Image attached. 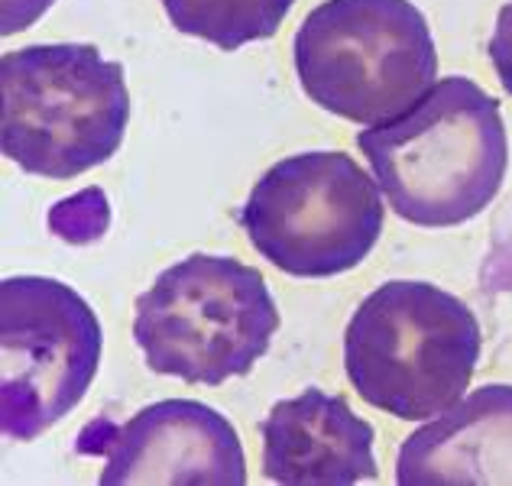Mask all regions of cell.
Here are the masks:
<instances>
[{
  "mask_svg": "<svg viewBox=\"0 0 512 486\" xmlns=\"http://www.w3.org/2000/svg\"><path fill=\"white\" fill-rule=\"evenodd\" d=\"M373 179L402 221L454 227L500 195L509 140L500 101L477 81H435L406 114L357 133Z\"/></svg>",
  "mask_w": 512,
  "mask_h": 486,
  "instance_id": "6da1fadb",
  "label": "cell"
},
{
  "mask_svg": "<svg viewBox=\"0 0 512 486\" xmlns=\"http://www.w3.org/2000/svg\"><path fill=\"white\" fill-rule=\"evenodd\" d=\"M477 360V315L431 282H383L357 305L344 331L350 386L402 422H425L461 402Z\"/></svg>",
  "mask_w": 512,
  "mask_h": 486,
  "instance_id": "7a4b0ae2",
  "label": "cell"
},
{
  "mask_svg": "<svg viewBox=\"0 0 512 486\" xmlns=\"http://www.w3.org/2000/svg\"><path fill=\"white\" fill-rule=\"evenodd\" d=\"M0 150L23 172L75 179L124 143L130 94L124 65L88 43H43L0 59Z\"/></svg>",
  "mask_w": 512,
  "mask_h": 486,
  "instance_id": "3957f363",
  "label": "cell"
},
{
  "mask_svg": "<svg viewBox=\"0 0 512 486\" xmlns=\"http://www.w3.org/2000/svg\"><path fill=\"white\" fill-rule=\"evenodd\" d=\"M302 91L350 124H386L438 78L425 13L412 0H325L292 43Z\"/></svg>",
  "mask_w": 512,
  "mask_h": 486,
  "instance_id": "277c9868",
  "label": "cell"
},
{
  "mask_svg": "<svg viewBox=\"0 0 512 486\" xmlns=\"http://www.w3.org/2000/svg\"><path fill=\"white\" fill-rule=\"evenodd\" d=\"M276 331L279 312L260 269L208 253L159 273L133 318L146 367L201 386L247 376Z\"/></svg>",
  "mask_w": 512,
  "mask_h": 486,
  "instance_id": "5b68a950",
  "label": "cell"
},
{
  "mask_svg": "<svg viewBox=\"0 0 512 486\" xmlns=\"http://www.w3.org/2000/svg\"><path fill=\"white\" fill-rule=\"evenodd\" d=\"M380 182L347 153H299L253 185L240 224L269 263L299 279L360 266L383 234Z\"/></svg>",
  "mask_w": 512,
  "mask_h": 486,
  "instance_id": "8992f818",
  "label": "cell"
},
{
  "mask_svg": "<svg viewBox=\"0 0 512 486\" xmlns=\"http://www.w3.org/2000/svg\"><path fill=\"white\" fill-rule=\"evenodd\" d=\"M101 363V324L49 276L0 282V431L33 441L85 399Z\"/></svg>",
  "mask_w": 512,
  "mask_h": 486,
  "instance_id": "52a82bcc",
  "label": "cell"
},
{
  "mask_svg": "<svg viewBox=\"0 0 512 486\" xmlns=\"http://www.w3.org/2000/svg\"><path fill=\"white\" fill-rule=\"evenodd\" d=\"M78 451L104 454V486H244L247 457L234 425L205 402L166 399L124 425L82 431Z\"/></svg>",
  "mask_w": 512,
  "mask_h": 486,
  "instance_id": "ba28073f",
  "label": "cell"
},
{
  "mask_svg": "<svg viewBox=\"0 0 512 486\" xmlns=\"http://www.w3.org/2000/svg\"><path fill=\"white\" fill-rule=\"evenodd\" d=\"M263 477L286 486H350L376 480L373 425L347 399L305 389L263 422Z\"/></svg>",
  "mask_w": 512,
  "mask_h": 486,
  "instance_id": "9c48e42d",
  "label": "cell"
},
{
  "mask_svg": "<svg viewBox=\"0 0 512 486\" xmlns=\"http://www.w3.org/2000/svg\"><path fill=\"white\" fill-rule=\"evenodd\" d=\"M399 486H512V386H480L399 448Z\"/></svg>",
  "mask_w": 512,
  "mask_h": 486,
  "instance_id": "30bf717a",
  "label": "cell"
},
{
  "mask_svg": "<svg viewBox=\"0 0 512 486\" xmlns=\"http://www.w3.org/2000/svg\"><path fill=\"white\" fill-rule=\"evenodd\" d=\"M295 0H163L169 23L185 36L234 52L276 36Z\"/></svg>",
  "mask_w": 512,
  "mask_h": 486,
  "instance_id": "8fae6325",
  "label": "cell"
},
{
  "mask_svg": "<svg viewBox=\"0 0 512 486\" xmlns=\"http://www.w3.org/2000/svg\"><path fill=\"white\" fill-rule=\"evenodd\" d=\"M490 62L496 75H500V85L506 88V94H512V0L496 17L490 36Z\"/></svg>",
  "mask_w": 512,
  "mask_h": 486,
  "instance_id": "7c38bea8",
  "label": "cell"
},
{
  "mask_svg": "<svg viewBox=\"0 0 512 486\" xmlns=\"http://www.w3.org/2000/svg\"><path fill=\"white\" fill-rule=\"evenodd\" d=\"M52 7V0H4V13H0V33L13 36L23 33L33 20H39Z\"/></svg>",
  "mask_w": 512,
  "mask_h": 486,
  "instance_id": "4fadbf2b",
  "label": "cell"
}]
</instances>
